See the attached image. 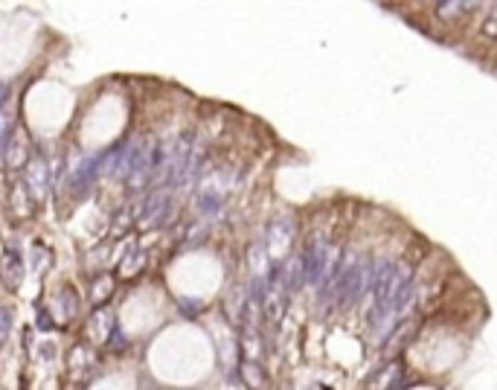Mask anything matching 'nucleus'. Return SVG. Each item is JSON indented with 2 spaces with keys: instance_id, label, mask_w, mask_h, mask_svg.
Listing matches in <instances>:
<instances>
[{
  "instance_id": "nucleus-12",
  "label": "nucleus",
  "mask_w": 497,
  "mask_h": 390,
  "mask_svg": "<svg viewBox=\"0 0 497 390\" xmlns=\"http://www.w3.org/2000/svg\"><path fill=\"white\" fill-rule=\"evenodd\" d=\"M469 9H474V6H471V4H439V6H437L439 18H445V21L459 18V12H469Z\"/></svg>"
},
{
  "instance_id": "nucleus-16",
  "label": "nucleus",
  "mask_w": 497,
  "mask_h": 390,
  "mask_svg": "<svg viewBox=\"0 0 497 390\" xmlns=\"http://www.w3.org/2000/svg\"><path fill=\"white\" fill-rule=\"evenodd\" d=\"M108 288H111V280H102V283L97 286V291H99L97 300H105V297H108Z\"/></svg>"
},
{
  "instance_id": "nucleus-5",
  "label": "nucleus",
  "mask_w": 497,
  "mask_h": 390,
  "mask_svg": "<svg viewBox=\"0 0 497 390\" xmlns=\"http://www.w3.org/2000/svg\"><path fill=\"white\" fill-rule=\"evenodd\" d=\"M398 379H401V364H398V362H390V364H384L376 376H372L369 390H393V387L398 384Z\"/></svg>"
},
{
  "instance_id": "nucleus-8",
  "label": "nucleus",
  "mask_w": 497,
  "mask_h": 390,
  "mask_svg": "<svg viewBox=\"0 0 497 390\" xmlns=\"http://www.w3.org/2000/svg\"><path fill=\"white\" fill-rule=\"evenodd\" d=\"M241 379H244V384L251 390H259L265 384V373H262V367L256 362H244L241 364Z\"/></svg>"
},
{
  "instance_id": "nucleus-4",
  "label": "nucleus",
  "mask_w": 497,
  "mask_h": 390,
  "mask_svg": "<svg viewBox=\"0 0 497 390\" xmlns=\"http://www.w3.org/2000/svg\"><path fill=\"white\" fill-rule=\"evenodd\" d=\"M294 242V227L288 222H273L268 227V256H283Z\"/></svg>"
},
{
  "instance_id": "nucleus-13",
  "label": "nucleus",
  "mask_w": 497,
  "mask_h": 390,
  "mask_svg": "<svg viewBox=\"0 0 497 390\" xmlns=\"http://www.w3.org/2000/svg\"><path fill=\"white\" fill-rule=\"evenodd\" d=\"M251 265H253L256 274H265V268H268V251H265V248H253V251H251Z\"/></svg>"
},
{
  "instance_id": "nucleus-9",
  "label": "nucleus",
  "mask_w": 497,
  "mask_h": 390,
  "mask_svg": "<svg viewBox=\"0 0 497 390\" xmlns=\"http://www.w3.org/2000/svg\"><path fill=\"white\" fill-rule=\"evenodd\" d=\"M143 262H146V254H143L140 248H131L129 256L122 259V265H119V274H122V277L137 274V268H143Z\"/></svg>"
},
{
  "instance_id": "nucleus-6",
  "label": "nucleus",
  "mask_w": 497,
  "mask_h": 390,
  "mask_svg": "<svg viewBox=\"0 0 497 390\" xmlns=\"http://www.w3.org/2000/svg\"><path fill=\"white\" fill-rule=\"evenodd\" d=\"M23 152H26V140H23L21 131H15L12 140L6 143V152H4V155H9V158H6V166H12V169L23 166V158H26Z\"/></svg>"
},
{
  "instance_id": "nucleus-14",
  "label": "nucleus",
  "mask_w": 497,
  "mask_h": 390,
  "mask_svg": "<svg viewBox=\"0 0 497 390\" xmlns=\"http://www.w3.org/2000/svg\"><path fill=\"white\" fill-rule=\"evenodd\" d=\"M480 29H483V36H486V38H497V6L486 15V21H483Z\"/></svg>"
},
{
  "instance_id": "nucleus-1",
  "label": "nucleus",
  "mask_w": 497,
  "mask_h": 390,
  "mask_svg": "<svg viewBox=\"0 0 497 390\" xmlns=\"http://www.w3.org/2000/svg\"><path fill=\"white\" fill-rule=\"evenodd\" d=\"M337 265H340V248L332 245V242H317V245L308 248L305 256H302L305 280L317 283V286H329L334 280Z\"/></svg>"
},
{
  "instance_id": "nucleus-10",
  "label": "nucleus",
  "mask_w": 497,
  "mask_h": 390,
  "mask_svg": "<svg viewBox=\"0 0 497 390\" xmlns=\"http://www.w3.org/2000/svg\"><path fill=\"white\" fill-rule=\"evenodd\" d=\"M0 111H4V108H0ZM15 126V119H12V114L9 111H4V114H0V158H4V152H6V143L12 140V134L15 131H9Z\"/></svg>"
},
{
  "instance_id": "nucleus-3",
  "label": "nucleus",
  "mask_w": 497,
  "mask_h": 390,
  "mask_svg": "<svg viewBox=\"0 0 497 390\" xmlns=\"http://www.w3.org/2000/svg\"><path fill=\"white\" fill-rule=\"evenodd\" d=\"M166 216H169V190H154V193L148 195V201L143 204V210H140L137 227H140V230L154 227V224L166 222Z\"/></svg>"
},
{
  "instance_id": "nucleus-11",
  "label": "nucleus",
  "mask_w": 497,
  "mask_h": 390,
  "mask_svg": "<svg viewBox=\"0 0 497 390\" xmlns=\"http://www.w3.org/2000/svg\"><path fill=\"white\" fill-rule=\"evenodd\" d=\"M265 312H268L271 320H279V318H283V297H279L276 288H271V291L265 294Z\"/></svg>"
},
{
  "instance_id": "nucleus-17",
  "label": "nucleus",
  "mask_w": 497,
  "mask_h": 390,
  "mask_svg": "<svg viewBox=\"0 0 497 390\" xmlns=\"http://www.w3.org/2000/svg\"><path fill=\"white\" fill-rule=\"evenodd\" d=\"M126 222H129V213H122V216H119V222H116V233L126 230Z\"/></svg>"
},
{
  "instance_id": "nucleus-18",
  "label": "nucleus",
  "mask_w": 497,
  "mask_h": 390,
  "mask_svg": "<svg viewBox=\"0 0 497 390\" xmlns=\"http://www.w3.org/2000/svg\"><path fill=\"white\" fill-rule=\"evenodd\" d=\"M38 326H41V329H50V326H53V320H50V315H41V320H38Z\"/></svg>"
},
{
  "instance_id": "nucleus-15",
  "label": "nucleus",
  "mask_w": 497,
  "mask_h": 390,
  "mask_svg": "<svg viewBox=\"0 0 497 390\" xmlns=\"http://www.w3.org/2000/svg\"><path fill=\"white\" fill-rule=\"evenodd\" d=\"M12 332V315L9 309H0V341H6Z\"/></svg>"
},
{
  "instance_id": "nucleus-7",
  "label": "nucleus",
  "mask_w": 497,
  "mask_h": 390,
  "mask_svg": "<svg viewBox=\"0 0 497 390\" xmlns=\"http://www.w3.org/2000/svg\"><path fill=\"white\" fill-rule=\"evenodd\" d=\"M26 184H33L36 187V195H44V190H47V181H44V178H47V163L44 161H33V163H29V169H26Z\"/></svg>"
},
{
  "instance_id": "nucleus-2",
  "label": "nucleus",
  "mask_w": 497,
  "mask_h": 390,
  "mask_svg": "<svg viewBox=\"0 0 497 390\" xmlns=\"http://www.w3.org/2000/svg\"><path fill=\"white\" fill-rule=\"evenodd\" d=\"M163 143L154 140L151 146L146 143H134L131 146V166H129V187L137 193L143 190L148 181H151V175H158L160 172V163H163Z\"/></svg>"
}]
</instances>
